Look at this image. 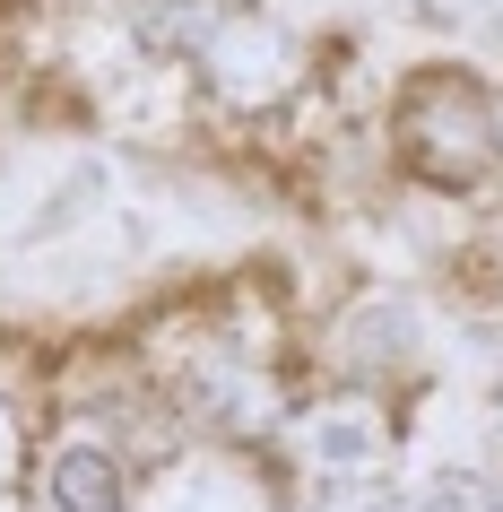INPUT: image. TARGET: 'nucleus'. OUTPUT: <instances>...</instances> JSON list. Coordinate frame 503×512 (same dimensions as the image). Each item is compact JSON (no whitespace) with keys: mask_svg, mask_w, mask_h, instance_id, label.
Returning <instances> with one entry per match:
<instances>
[{"mask_svg":"<svg viewBox=\"0 0 503 512\" xmlns=\"http://www.w3.org/2000/svg\"><path fill=\"white\" fill-rule=\"evenodd\" d=\"M191 105L209 148H278L330 96V53L269 0H235L217 35L191 53Z\"/></svg>","mask_w":503,"mask_h":512,"instance_id":"1","label":"nucleus"},{"mask_svg":"<svg viewBox=\"0 0 503 512\" xmlns=\"http://www.w3.org/2000/svg\"><path fill=\"white\" fill-rule=\"evenodd\" d=\"M425 434V400H399V391H373V382H321L304 374L295 391V417L269 452L261 486L295 512H339L347 495L399 478L417 460Z\"/></svg>","mask_w":503,"mask_h":512,"instance_id":"2","label":"nucleus"},{"mask_svg":"<svg viewBox=\"0 0 503 512\" xmlns=\"http://www.w3.org/2000/svg\"><path fill=\"white\" fill-rule=\"evenodd\" d=\"M304 374L373 382L399 400H443L451 382V296L408 270H356L304 322Z\"/></svg>","mask_w":503,"mask_h":512,"instance_id":"3","label":"nucleus"},{"mask_svg":"<svg viewBox=\"0 0 503 512\" xmlns=\"http://www.w3.org/2000/svg\"><path fill=\"white\" fill-rule=\"evenodd\" d=\"M382 148L408 191L503 200L495 165V70L469 53H417L382 87Z\"/></svg>","mask_w":503,"mask_h":512,"instance_id":"4","label":"nucleus"},{"mask_svg":"<svg viewBox=\"0 0 503 512\" xmlns=\"http://www.w3.org/2000/svg\"><path fill=\"white\" fill-rule=\"evenodd\" d=\"M35 512H139L148 504V469L131 460V443L105 417L53 408L44 417V452H35Z\"/></svg>","mask_w":503,"mask_h":512,"instance_id":"5","label":"nucleus"},{"mask_svg":"<svg viewBox=\"0 0 503 512\" xmlns=\"http://www.w3.org/2000/svg\"><path fill=\"white\" fill-rule=\"evenodd\" d=\"M235 0H113V35L139 70H191V53L217 35Z\"/></svg>","mask_w":503,"mask_h":512,"instance_id":"6","label":"nucleus"},{"mask_svg":"<svg viewBox=\"0 0 503 512\" xmlns=\"http://www.w3.org/2000/svg\"><path fill=\"white\" fill-rule=\"evenodd\" d=\"M408 486H417V504H425V512H503V478H495L477 452L408 460Z\"/></svg>","mask_w":503,"mask_h":512,"instance_id":"7","label":"nucleus"},{"mask_svg":"<svg viewBox=\"0 0 503 512\" xmlns=\"http://www.w3.org/2000/svg\"><path fill=\"white\" fill-rule=\"evenodd\" d=\"M339 512H425V504H417V486H408V469H399V478L365 486V495H347Z\"/></svg>","mask_w":503,"mask_h":512,"instance_id":"8","label":"nucleus"},{"mask_svg":"<svg viewBox=\"0 0 503 512\" xmlns=\"http://www.w3.org/2000/svg\"><path fill=\"white\" fill-rule=\"evenodd\" d=\"M495 165H503V70H495Z\"/></svg>","mask_w":503,"mask_h":512,"instance_id":"9","label":"nucleus"}]
</instances>
